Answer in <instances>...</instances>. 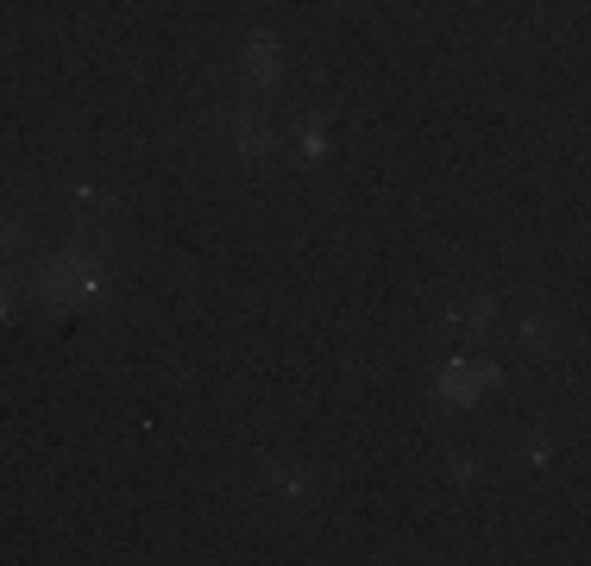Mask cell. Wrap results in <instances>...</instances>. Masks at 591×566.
<instances>
[{
    "mask_svg": "<svg viewBox=\"0 0 591 566\" xmlns=\"http://www.w3.org/2000/svg\"><path fill=\"white\" fill-rule=\"evenodd\" d=\"M240 152H246V158H264V152H271V126H264V120H252V114L240 120Z\"/></svg>",
    "mask_w": 591,
    "mask_h": 566,
    "instance_id": "cell-1",
    "label": "cell"
},
{
    "mask_svg": "<svg viewBox=\"0 0 591 566\" xmlns=\"http://www.w3.org/2000/svg\"><path fill=\"white\" fill-rule=\"evenodd\" d=\"M246 76H258V83H271V76H277V57H271V44H264V38L246 51Z\"/></svg>",
    "mask_w": 591,
    "mask_h": 566,
    "instance_id": "cell-2",
    "label": "cell"
},
{
    "mask_svg": "<svg viewBox=\"0 0 591 566\" xmlns=\"http://www.w3.org/2000/svg\"><path fill=\"white\" fill-rule=\"evenodd\" d=\"M523 334H529V346H548V340H554V327H548L541 315H529V321H523Z\"/></svg>",
    "mask_w": 591,
    "mask_h": 566,
    "instance_id": "cell-3",
    "label": "cell"
},
{
    "mask_svg": "<svg viewBox=\"0 0 591 566\" xmlns=\"http://www.w3.org/2000/svg\"><path fill=\"white\" fill-rule=\"evenodd\" d=\"M13 246H20V227H13L7 215H0V252H13Z\"/></svg>",
    "mask_w": 591,
    "mask_h": 566,
    "instance_id": "cell-4",
    "label": "cell"
}]
</instances>
